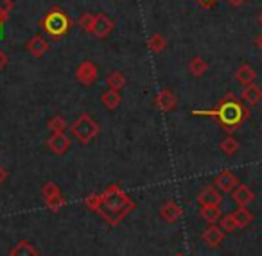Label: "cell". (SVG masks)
<instances>
[{
  "label": "cell",
  "mask_w": 262,
  "mask_h": 256,
  "mask_svg": "<svg viewBox=\"0 0 262 256\" xmlns=\"http://www.w3.org/2000/svg\"><path fill=\"white\" fill-rule=\"evenodd\" d=\"M84 206L95 212L108 226L115 227L135 210V201L119 187L110 184L102 194H92L84 197Z\"/></svg>",
  "instance_id": "cell-1"
},
{
  "label": "cell",
  "mask_w": 262,
  "mask_h": 256,
  "mask_svg": "<svg viewBox=\"0 0 262 256\" xmlns=\"http://www.w3.org/2000/svg\"><path fill=\"white\" fill-rule=\"evenodd\" d=\"M192 115L208 117V119L215 120L226 133H233L250 119V108L244 106L235 94L228 91L225 97L219 99L217 104L212 109H194Z\"/></svg>",
  "instance_id": "cell-2"
},
{
  "label": "cell",
  "mask_w": 262,
  "mask_h": 256,
  "mask_svg": "<svg viewBox=\"0 0 262 256\" xmlns=\"http://www.w3.org/2000/svg\"><path fill=\"white\" fill-rule=\"evenodd\" d=\"M74 22L63 9H59L58 6L52 8L43 18L40 20V27L43 29V33L47 36H51L52 40H59L65 34H69V31L72 29Z\"/></svg>",
  "instance_id": "cell-3"
},
{
  "label": "cell",
  "mask_w": 262,
  "mask_h": 256,
  "mask_svg": "<svg viewBox=\"0 0 262 256\" xmlns=\"http://www.w3.org/2000/svg\"><path fill=\"white\" fill-rule=\"evenodd\" d=\"M99 131H101L99 124L95 122L88 113H83V115H81L79 119L70 126V133H72V136L83 145L92 144V140H95V138L99 136Z\"/></svg>",
  "instance_id": "cell-4"
},
{
  "label": "cell",
  "mask_w": 262,
  "mask_h": 256,
  "mask_svg": "<svg viewBox=\"0 0 262 256\" xmlns=\"http://www.w3.org/2000/svg\"><path fill=\"white\" fill-rule=\"evenodd\" d=\"M153 104H155V108H157L158 111L169 113V111H172V109L176 108V104H178V97H176L174 91L169 90V88H162V90L157 94V97H155Z\"/></svg>",
  "instance_id": "cell-5"
},
{
  "label": "cell",
  "mask_w": 262,
  "mask_h": 256,
  "mask_svg": "<svg viewBox=\"0 0 262 256\" xmlns=\"http://www.w3.org/2000/svg\"><path fill=\"white\" fill-rule=\"evenodd\" d=\"M97 76H99L97 65L92 61H83L76 70L77 83H81L83 86H92V84L97 81Z\"/></svg>",
  "instance_id": "cell-6"
},
{
  "label": "cell",
  "mask_w": 262,
  "mask_h": 256,
  "mask_svg": "<svg viewBox=\"0 0 262 256\" xmlns=\"http://www.w3.org/2000/svg\"><path fill=\"white\" fill-rule=\"evenodd\" d=\"M239 184V177L232 172V170H223L214 177V187L217 188L221 194H232L233 188Z\"/></svg>",
  "instance_id": "cell-7"
},
{
  "label": "cell",
  "mask_w": 262,
  "mask_h": 256,
  "mask_svg": "<svg viewBox=\"0 0 262 256\" xmlns=\"http://www.w3.org/2000/svg\"><path fill=\"white\" fill-rule=\"evenodd\" d=\"M47 147L51 149L54 154L63 156L72 147V142H70V138L67 136L65 133H52L51 136L47 138Z\"/></svg>",
  "instance_id": "cell-8"
},
{
  "label": "cell",
  "mask_w": 262,
  "mask_h": 256,
  "mask_svg": "<svg viewBox=\"0 0 262 256\" xmlns=\"http://www.w3.org/2000/svg\"><path fill=\"white\" fill-rule=\"evenodd\" d=\"M113 27H115L113 20L110 18L108 15H104V13H99V15H95V22H94L92 34H94L95 38H101V40H104L106 36H110V33L113 31Z\"/></svg>",
  "instance_id": "cell-9"
},
{
  "label": "cell",
  "mask_w": 262,
  "mask_h": 256,
  "mask_svg": "<svg viewBox=\"0 0 262 256\" xmlns=\"http://www.w3.org/2000/svg\"><path fill=\"white\" fill-rule=\"evenodd\" d=\"M196 201L200 202V206H221L223 195L215 187H205L203 190L198 194Z\"/></svg>",
  "instance_id": "cell-10"
},
{
  "label": "cell",
  "mask_w": 262,
  "mask_h": 256,
  "mask_svg": "<svg viewBox=\"0 0 262 256\" xmlns=\"http://www.w3.org/2000/svg\"><path fill=\"white\" fill-rule=\"evenodd\" d=\"M49 49H51V43H49L41 34H34L26 43V51L29 52L31 56H34V58H41L45 52H49Z\"/></svg>",
  "instance_id": "cell-11"
},
{
  "label": "cell",
  "mask_w": 262,
  "mask_h": 256,
  "mask_svg": "<svg viewBox=\"0 0 262 256\" xmlns=\"http://www.w3.org/2000/svg\"><path fill=\"white\" fill-rule=\"evenodd\" d=\"M241 101H243V104L248 106V108H253V106H257L258 102L262 101V88H258L255 83L246 84V86H244V90L241 91Z\"/></svg>",
  "instance_id": "cell-12"
},
{
  "label": "cell",
  "mask_w": 262,
  "mask_h": 256,
  "mask_svg": "<svg viewBox=\"0 0 262 256\" xmlns=\"http://www.w3.org/2000/svg\"><path fill=\"white\" fill-rule=\"evenodd\" d=\"M182 215H183V210H182V206H180L178 202L167 201L165 204H162V208H160V217L165 220V222H169V224L178 222V220L182 219Z\"/></svg>",
  "instance_id": "cell-13"
},
{
  "label": "cell",
  "mask_w": 262,
  "mask_h": 256,
  "mask_svg": "<svg viewBox=\"0 0 262 256\" xmlns=\"http://www.w3.org/2000/svg\"><path fill=\"white\" fill-rule=\"evenodd\" d=\"M201 240H203L208 247H217V245H221V242L225 240V231L219 226H215V224H210V226L201 233Z\"/></svg>",
  "instance_id": "cell-14"
},
{
  "label": "cell",
  "mask_w": 262,
  "mask_h": 256,
  "mask_svg": "<svg viewBox=\"0 0 262 256\" xmlns=\"http://www.w3.org/2000/svg\"><path fill=\"white\" fill-rule=\"evenodd\" d=\"M232 199L239 206H248L255 201V194L248 184H237V187L232 190Z\"/></svg>",
  "instance_id": "cell-15"
},
{
  "label": "cell",
  "mask_w": 262,
  "mask_h": 256,
  "mask_svg": "<svg viewBox=\"0 0 262 256\" xmlns=\"http://www.w3.org/2000/svg\"><path fill=\"white\" fill-rule=\"evenodd\" d=\"M9 256H40V251L29 240H20L9 249Z\"/></svg>",
  "instance_id": "cell-16"
},
{
  "label": "cell",
  "mask_w": 262,
  "mask_h": 256,
  "mask_svg": "<svg viewBox=\"0 0 262 256\" xmlns=\"http://www.w3.org/2000/svg\"><path fill=\"white\" fill-rule=\"evenodd\" d=\"M235 79L239 81L243 86H246V84L255 83V79H257V72H255L248 63H243V65L235 70Z\"/></svg>",
  "instance_id": "cell-17"
},
{
  "label": "cell",
  "mask_w": 262,
  "mask_h": 256,
  "mask_svg": "<svg viewBox=\"0 0 262 256\" xmlns=\"http://www.w3.org/2000/svg\"><path fill=\"white\" fill-rule=\"evenodd\" d=\"M232 217H233V220L237 222V226H239V229L250 226L251 220H253V213H251L246 206H239V208L232 213Z\"/></svg>",
  "instance_id": "cell-18"
},
{
  "label": "cell",
  "mask_w": 262,
  "mask_h": 256,
  "mask_svg": "<svg viewBox=\"0 0 262 256\" xmlns=\"http://www.w3.org/2000/svg\"><path fill=\"white\" fill-rule=\"evenodd\" d=\"M200 217L208 224H215L221 219V206H201Z\"/></svg>",
  "instance_id": "cell-19"
},
{
  "label": "cell",
  "mask_w": 262,
  "mask_h": 256,
  "mask_svg": "<svg viewBox=\"0 0 262 256\" xmlns=\"http://www.w3.org/2000/svg\"><path fill=\"white\" fill-rule=\"evenodd\" d=\"M189 72L192 74V76H196V77L205 76V74L208 72V63L205 61V59L201 58V56H196V58L190 59V63H189Z\"/></svg>",
  "instance_id": "cell-20"
},
{
  "label": "cell",
  "mask_w": 262,
  "mask_h": 256,
  "mask_svg": "<svg viewBox=\"0 0 262 256\" xmlns=\"http://www.w3.org/2000/svg\"><path fill=\"white\" fill-rule=\"evenodd\" d=\"M102 101V106L106 109H115L119 108L120 104V91H115V90H106L101 97Z\"/></svg>",
  "instance_id": "cell-21"
},
{
  "label": "cell",
  "mask_w": 262,
  "mask_h": 256,
  "mask_svg": "<svg viewBox=\"0 0 262 256\" xmlns=\"http://www.w3.org/2000/svg\"><path fill=\"white\" fill-rule=\"evenodd\" d=\"M219 149H221V152H225L226 156H235L237 152H239V142L230 134V136H226L225 140L219 144Z\"/></svg>",
  "instance_id": "cell-22"
},
{
  "label": "cell",
  "mask_w": 262,
  "mask_h": 256,
  "mask_svg": "<svg viewBox=\"0 0 262 256\" xmlns=\"http://www.w3.org/2000/svg\"><path fill=\"white\" fill-rule=\"evenodd\" d=\"M147 47H149V51L151 52H162L165 47H167V41H165V38L162 36V34H153V36L147 40Z\"/></svg>",
  "instance_id": "cell-23"
},
{
  "label": "cell",
  "mask_w": 262,
  "mask_h": 256,
  "mask_svg": "<svg viewBox=\"0 0 262 256\" xmlns=\"http://www.w3.org/2000/svg\"><path fill=\"white\" fill-rule=\"evenodd\" d=\"M47 127L52 131V133H65V131L69 129V124H67V120L63 119V117L56 115L47 122Z\"/></svg>",
  "instance_id": "cell-24"
},
{
  "label": "cell",
  "mask_w": 262,
  "mask_h": 256,
  "mask_svg": "<svg viewBox=\"0 0 262 256\" xmlns=\"http://www.w3.org/2000/svg\"><path fill=\"white\" fill-rule=\"evenodd\" d=\"M124 84H126V77H124L122 74H120V72L110 74V77H108V86H110V90L120 91L124 88Z\"/></svg>",
  "instance_id": "cell-25"
},
{
  "label": "cell",
  "mask_w": 262,
  "mask_h": 256,
  "mask_svg": "<svg viewBox=\"0 0 262 256\" xmlns=\"http://www.w3.org/2000/svg\"><path fill=\"white\" fill-rule=\"evenodd\" d=\"M65 204H67V202H65L63 194L56 195V197H51V199H45V206H47V208L51 210V212H54V213H58Z\"/></svg>",
  "instance_id": "cell-26"
},
{
  "label": "cell",
  "mask_w": 262,
  "mask_h": 256,
  "mask_svg": "<svg viewBox=\"0 0 262 256\" xmlns=\"http://www.w3.org/2000/svg\"><path fill=\"white\" fill-rule=\"evenodd\" d=\"M94 22H95V15H92V13H83V15H81V18H79V27L86 34H92Z\"/></svg>",
  "instance_id": "cell-27"
},
{
  "label": "cell",
  "mask_w": 262,
  "mask_h": 256,
  "mask_svg": "<svg viewBox=\"0 0 262 256\" xmlns=\"http://www.w3.org/2000/svg\"><path fill=\"white\" fill-rule=\"evenodd\" d=\"M61 194V190H59V187L56 183H52V181H47V183L41 187V197L43 199H51V197H56V195Z\"/></svg>",
  "instance_id": "cell-28"
},
{
  "label": "cell",
  "mask_w": 262,
  "mask_h": 256,
  "mask_svg": "<svg viewBox=\"0 0 262 256\" xmlns=\"http://www.w3.org/2000/svg\"><path fill=\"white\" fill-rule=\"evenodd\" d=\"M221 227L225 233H233V231H237L239 229V226H237V222L233 220V217H232V213L230 215H226V217H223L221 219Z\"/></svg>",
  "instance_id": "cell-29"
},
{
  "label": "cell",
  "mask_w": 262,
  "mask_h": 256,
  "mask_svg": "<svg viewBox=\"0 0 262 256\" xmlns=\"http://www.w3.org/2000/svg\"><path fill=\"white\" fill-rule=\"evenodd\" d=\"M13 9H15L13 0H0V15H2V18L4 20L9 18V15L13 13Z\"/></svg>",
  "instance_id": "cell-30"
},
{
  "label": "cell",
  "mask_w": 262,
  "mask_h": 256,
  "mask_svg": "<svg viewBox=\"0 0 262 256\" xmlns=\"http://www.w3.org/2000/svg\"><path fill=\"white\" fill-rule=\"evenodd\" d=\"M8 63H9L8 54H6V52L2 51V49H0V72H2V70H4L6 66H8Z\"/></svg>",
  "instance_id": "cell-31"
},
{
  "label": "cell",
  "mask_w": 262,
  "mask_h": 256,
  "mask_svg": "<svg viewBox=\"0 0 262 256\" xmlns=\"http://www.w3.org/2000/svg\"><path fill=\"white\" fill-rule=\"evenodd\" d=\"M198 4L201 6V8L203 9H212L215 6V2H217V0H196Z\"/></svg>",
  "instance_id": "cell-32"
},
{
  "label": "cell",
  "mask_w": 262,
  "mask_h": 256,
  "mask_svg": "<svg viewBox=\"0 0 262 256\" xmlns=\"http://www.w3.org/2000/svg\"><path fill=\"white\" fill-rule=\"evenodd\" d=\"M6 179H8V170L4 169V167L0 165V187L6 183Z\"/></svg>",
  "instance_id": "cell-33"
},
{
  "label": "cell",
  "mask_w": 262,
  "mask_h": 256,
  "mask_svg": "<svg viewBox=\"0 0 262 256\" xmlns=\"http://www.w3.org/2000/svg\"><path fill=\"white\" fill-rule=\"evenodd\" d=\"M244 2H246V0H228V4L232 6V8H241Z\"/></svg>",
  "instance_id": "cell-34"
},
{
  "label": "cell",
  "mask_w": 262,
  "mask_h": 256,
  "mask_svg": "<svg viewBox=\"0 0 262 256\" xmlns=\"http://www.w3.org/2000/svg\"><path fill=\"white\" fill-rule=\"evenodd\" d=\"M8 22V20L2 18V15H0V36H2V33H4V24Z\"/></svg>",
  "instance_id": "cell-35"
},
{
  "label": "cell",
  "mask_w": 262,
  "mask_h": 256,
  "mask_svg": "<svg viewBox=\"0 0 262 256\" xmlns=\"http://www.w3.org/2000/svg\"><path fill=\"white\" fill-rule=\"evenodd\" d=\"M255 43H257V47L262 51V34H258V36H257V40H255Z\"/></svg>",
  "instance_id": "cell-36"
},
{
  "label": "cell",
  "mask_w": 262,
  "mask_h": 256,
  "mask_svg": "<svg viewBox=\"0 0 262 256\" xmlns=\"http://www.w3.org/2000/svg\"><path fill=\"white\" fill-rule=\"evenodd\" d=\"M258 24H260V27H262V13L258 15Z\"/></svg>",
  "instance_id": "cell-37"
},
{
  "label": "cell",
  "mask_w": 262,
  "mask_h": 256,
  "mask_svg": "<svg viewBox=\"0 0 262 256\" xmlns=\"http://www.w3.org/2000/svg\"><path fill=\"white\" fill-rule=\"evenodd\" d=\"M176 256H185V254H183V252H178V254H176Z\"/></svg>",
  "instance_id": "cell-38"
}]
</instances>
